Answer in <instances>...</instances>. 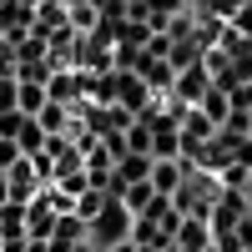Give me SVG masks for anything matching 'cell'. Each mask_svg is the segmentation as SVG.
<instances>
[{
    "instance_id": "ba28073f",
    "label": "cell",
    "mask_w": 252,
    "mask_h": 252,
    "mask_svg": "<svg viewBox=\"0 0 252 252\" xmlns=\"http://www.w3.org/2000/svg\"><path fill=\"white\" fill-rule=\"evenodd\" d=\"M111 177L126 187V182H146L152 177V157H141V152H121L116 161H111Z\"/></svg>"
},
{
    "instance_id": "7a4b0ae2",
    "label": "cell",
    "mask_w": 252,
    "mask_h": 252,
    "mask_svg": "<svg viewBox=\"0 0 252 252\" xmlns=\"http://www.w3.org/2000/svg\"><path fill=\"white\" fill-rule=\"evenodd\" d=\"M111 101L116 106H126V111H141L146 101H152V91H146V81L136 76V71H121V66H111Z\"/></svg>"
},
{
    "instance_id": "5b68a950",
    "label": "cell",
    "mask_w": 252,
    "mask_h": 252,
    "mask_svg": "<svg viewBox=\"0 0 252 252\" xmlns=\"http://www.w3.org/2000/svg\"><path fill=\"white\" fill-rule=\"evenodd\" d=\"M172 247H177V252H202V247H212V227H207L202 217H182L177 232H172Z\"/></svg>"
},
{
    "instance_id": "52a82bcc",
    "label": "cell",
    "mask_w": 252,
    "mask_h": 252,
    "mask_svg": "<svg viewBox=\"0 0 252 252\" xmlns=\"http://www.w3.org/2000/svg\"><path fill=\"white\" fill-rule=\"evenodd\" d=\"M182 177H187V166H182V157H177V161H152V177H146V182H152L157 197H172L177 187H182Z\"/></svg>"
},
{
    "instance_id": "277c9868",
    "label": "cell",
    "mask_w": 252,
    "mask_h": 252,
    "mask_svg": "<svg viewBox=\"0 0 252 252\" xmlns=\"http://www.w3.org/2000/svg\"><path fill=\"white\" fill-rule=\"evenodd\" d=\"M5 187H10V202H31V197L40 192V177H35L31 157H20V161L5 166Z\"/></svg>"
},
{
    "instance_id": "ffe728a7",
    "label": "cell",
    "mask_w": 252,
    "mask_h": 252,
    "mask_svg": "<svg viewBox=\"0 0 252 252\" xmlns=\"http://www.w3.org/2000/svg\"><path fill=\"white\" fill-rule=\"evenodd\" d=\"M26 252H51V247H46V242H31V237H26Z\"/></svg>"
},
{
    "instance_id": "5bb4252c",
    "label": "cell",
    "mask_w": 252,
    "mask_h": 252,
    "mask_svg": "<svg viewBox=\"0 0 252 252\" xmlns=\"http://www.w3.org/2000/svg\"><path fill=\"white\" fill-rule=\"evenodd\" d=\"M192 10H197V15H207V20H232V15L242 10V0H197Z\"/></svg>"
},
{
    "instance_id": "6da1fadb",
    "label": "cell",
    "mask_w": 252,
    "mask_h": 252,
    "mask_svg": "<svg viewBox=\"0 0 252 252\" xmlns=\"http://www.w3.org/2000/svg\"><path fill=\"white\" fill-rule=\"evenodd\" d=\"M86 242H91L96 252H111V247H121V242H131V212H126L116 197H106V202H101V212L86 222Z\"/></svg>"
},
{
    "instance_id": "e0dca14e",
    "label": "cell",
    "mask_w": 252,
    "mask_h": 252,
    "mask_svg": "<svg viewBox=\"0 0 252 252\" xmlns=\"http://www.w3.org/2000/svg\"><path fill=\"white\" fill-rule=\"evenodd\" d=\"M10 161H20V146H15L10 136H0V172H5Z\"/></svg>"
},
{
    "instance_id": "9c48e42d",
    "label": "cell",
    "mask_w": 252,
    "mask_h": 252,
    "mask_svg": "<svg viewBox=\"0 0 252 252\" xmlns=\"http://www.w3.org/2000/svg\"><path fill=\"white\" fill-rule=\"evenodd\" d=\"M116 202H121V207H126V212H131V217H141V212H146V207H152V202H157V192H152V182H126Z\"/></svg>"
},
{
    "instance_id": "8992f818",
    "label": "cell",
    "mask_w": 252,
    "mask_h": 252,
    "mask_svg": "<svg viewBox=\"0 0 252 252\" xmlns=\"http://www.w3.org/2000/svg\"><path fill=\"white\" fill-rule=\"evenodd\" d=\"M40 106H46V81H35V76H26V71H15V111L35 116Z\"/></svg>"
},
{
    "instance_id": "603a6c76",
    "label": "cell",
    "mask_w": 252,
    "mask_h": 252,
    "mask_svg": "<svg viewBox=\"0 0 252 252\" xmlns=\"http://www.w3.org/2000/svg\"><path fill=\"white\" fill-rule=\"evenodd\" d=\"M247 217H252V207H247Z\"/></svg>"
},
{
    "instance_id": "d6986e66",
    "label": "cell",
    "mask_w": 252,
    "mask_h": 252,
    "mask_svg": "<svg viewBox=\"0 0 252 252\" xmlns=\"http://www.w3.org/2000/svg\"><path fill=\"white\" fill-rule=\"evenodd\" d=\"M242 197L252 202V166H247V182H242Z\"/></svg>"
},
{
    "instance_id": "9a60e30c",
    "label": "cell",
    "mask_w": 252,
    "mask_h": 252,
    "mask_svg": "<svg viewBox=\"0 0 252 252\" xmlns=\"http://www.w3.org/2000/svg\"><path fill=\"white\" fill-rule=\"evenodd\" d=\"M227 101H232V111H252V81H237L227 91Z\"/></svg>"
},
{
    "instance_id": "44dd1931",
    "label": "cell",
    "mask_w": 252,
    "mask_h": 252,
    "mask_svg": "<svg viewBox=\"0 0 252 252\" xmlns=\"http://www.w3.org/2000/svg\"><path fill=\"white\" fill-rule=\"evenodd\" d=\"M202 252H222V247H217V242H212V247H202Z\"/></svg>"
},
{
    "instance_id": "7c38bea8",
    "label": "cell",
    "mask_w": 252,
    "mask_h": 252,
    "mask_svg": "<svg viewBox=\"0 0 252 252\" xmlns=\"http://www.w3.org/2000/svg\"><path fill=\"white\" fill-rule=\"evenodd\" d=\"M197 111L212 121V126H222L227 121V111H232V101H227V91H217V86H207V96L197 101Z\"/></svg>"
},
{
    "instance_id": "30bf717a",
    "label": "cell",
    "mask_w": 252,
    "mask_h": 252,
    "mask_svg": "<svg viewBox=\"0 0 252 252\" xmlns=\"http://www.w3.org/2000/svg\"><path fill=\"white\" fill-rule=\"evenodd\" d=\"M15 146H20V157H35L40 146H46V131H40V121L35 116H20V126H15V136H10Z\"/></svg>"
},
{
    "instance_id": "3957f363",
    "label": "cell",
    "mask_w": 252,
    "mask_h": 252,
    "mask_svg": "<svg viewBox=\"0 0 252 252\" xmlns=\"http://www.w3.org/2000/svg\"><path fill=\"white\" fill-rule=\"evenodd\" d=\"M207 86H212V76H207V66L202 61H192V66H182L177 71V81H172V101H182V106H197V101L207 96Z\"/></svg>"
},
{
    "instance_id": "ac0fdd59",
    "label": "cell",
    "mask_w": 252,
    "mask_h": 252,
    "mask_svg": "<svg viewBox=\"0 0 252 252\" xmlns=\"http://www.w3.org/2000/svg\"><path fill=\"white\" fill-rule=\"evenodd\" d=\"M10 202V187H5V172H0V207Z\"/></svg>"
},
{
    "instance_id": "4fadbf2b",
    "label": "cell",
    "mask_w": 252,
    "mask_h": 252,
    "mask_svg": "<svg viewBox=\"0 0 252 252\" xmlns=\"http://www.w3.org/2000/svg\"><path fill=\"white\" fill-rule=\"evenodd\" d=\"M121 141H126V152H141V157H152V126H146V121H136V116H131V126L121 131Z\"/></svg>"
},
{
    "instance_id": "7402d4cb",
    "label": "cell",
    "mask_w": 252,
    "mask_h": 252,
    "mask_svg": "<svg viewBox=\"0 0 252 252\" xmlns=\"http://www.w3.org/2000/svg\"><path fill=\"white\" fill-rule=\"evenodd\" d=\"M182 5H197V0H182Z\"/></svg>"
},
{
    "instance_id": "2e32d148",
    "label": "cell",
    "mask_w": 252,
    "mask_h": 252,
    "mask_svg": "<svg viewBox=\"0 0 252 252\" xmlns=\"http://www.w3.org/2000/svg\"><path fill=\"white\" fill-rule=\"evenodd\" d=\"M227 26H232V31H242V35L252 40V0H242V10H237L232 20H227Z\"/></svg>"
},
{
    "instance_id": "8fae6325",
    "label": "cell",
    "mask_w": 252,
    "mask_h": 252,
    "mask_svg": "<svg viewBox=\"0 0 252 252\" xmlns=\"http://www.w3.org/2000/svg\"><path fill=\"white\" fill-rule=\"evenodd\" d=\"M26 237V202H5L0 207V242Z\"/></svg>"
}]
</instances>
